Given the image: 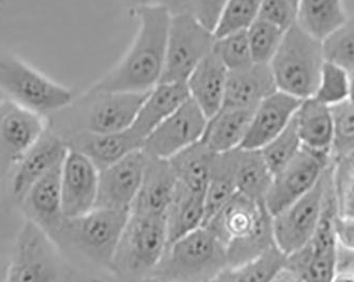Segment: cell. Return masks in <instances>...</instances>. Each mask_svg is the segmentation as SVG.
Segmentation results:
<instances>
[{"label": "cell", "instance_id": "cell-1", "mask_svg": "<svg viewBox=\"0 0 354 282\" xmlns=\"http://www.w3.org/2000/svg\"><path fill=\"white\" fill-rule=\"evenodd\" d=\"M138 30L120 61L91 88L148 93L162 80L171 13L164 5L132 10Z\"/></svg>", "mask_w": 354, "mask_h": 282}, {"label": "cell", "instance_id": "cell-2", "mask_svg": "<svg viewBox=\"0 0 354 282\" xmlns=\"http://www.w3.org/2000/svg\"><path fill=\"white\" fill-rule=\"evenodd\" d=\"M228 266L226 246L208 228L168 244L149 276L151 282H210Z\"/></svg>", "mask_w": 354, "mask_h": 282}, {"label": "cell", "instance_id": "cell-3", "mask_svg": "<svg viewBox=\"0 0 354 282\" xmlns=\"http://www.w3.org/2000/svg\"><path fill=\"white\" fill-rule=\"evenodd\" d=\"M325 61L323 41L295 23L268 65L278 91L304 100L313 96Z\"/></svg>", "mask_w": 354, "mask_h": 282}, {"label": "cell", "instance_id": "cell-4", "mask_svg": "<svg viewBox=\"0 0 354 282\" xmlns=\"http://www.w3.org/2000/svg\"><path fill=\"white\" fill-rule=\"evenodd\" d=\"M130 212L93 208L77 218H65L51 239L91 263L111 271V262Z\"/></svg>", "mask_w": 354, "mask_h": 282}, {"label": "cell", "instance_id": "cell-5", "mask_svg": "<svg viewBox=\"0 0 354 282\" xmlns=\"http://www.w3.org/2000/svg\"><path fill=\"white\" fill-rule=\"evenodd\" d=\"M148 93L91 88L79 100L55 113V117L71 125L66 135L81 131L98 134L122 132L132 126Z\"/></svg>", "mask_w": 354, "mask_h": 282}, {"label": "cell", "instance_id": "cell-6", "mask_svg": "<svg viewBox=\"0 0 354 282\" xmlns=\"http://www.w3.org/2000/svg\"><path fill=\"white\" fill-rule=\"evenodd\" d=\"M168 246L165 216L132 214L111 262V272L125 279H148Z\"/></svg>", "mask_w": 354, "mask_h": 282}, {"label": "cell", "instance_id": "cell-7", "mask_svg": "<svg viewBox=\"0 0 354 282\" xmlns=\"http://www.w3.org/2000/svg\"><path fill=\"white\" fill-rule=\"evenodd\" d=\"M0 89L12 101L39 115L55 114L73 103L68 88L53 82L9 53L0 50Z\"/></svg>", "mask_w": 354, "mask_h": 282}, {"label": "cell", "instance_id": "cell-8", "mask_svg": "<svg viewBox=\"0 0 354 282\" xmlns=\"http://www.w3.org/2000/svg\"><path fill=\"white\" fill-rule=\"evenodd\" d=\"M216 39L214 31L190 15L171 14L160 82H186L201 62L214 50Z\"/></svg>", "mask_w": 354, "mask_h": 282}, {"label": "cell", "instance_id": "cell-9", "mask_svg": "<svg viewBox=\"0 0 354 282\" xmlns=\"http://www.w3.org/2000/svg\"><path fill=\"white\" fill-rule=\"evenodd\" d=\"M331 164L311 191L272 216L275 245L286 257L307 245L319 226L325 210Z\"/></svg>", "mask_w": 354, "mask_h": 282}, {"label": "cell", "instance_id": "cell-10", "mask_svg": "<svg viewBox=\"0 0 354 282\" xmlns=\"http://www.w3.org/2000/svg\"><path fill=\"white\" fill-rule=\"evenodd\" d=\"M332 162L330 152L302 146L296 158L272 176L264 204L272 216L306 196L319 182Z\"/></svg>", "mask_w": 354, "mask_h": 282}, {"label": "cell", "instance_id": "cell-11", "mask_svg": "<svg viewBox=\"0 0 354 282\" xmlns=\"http://www.w3.org/2000/svg\"><path fill=\"white\" fill-rule=\"evenodd\" d=\"M57 247L45 230L27 220L16 239L7 282H57L59 276Z\"/></svg>", "mask_w": 354, "mask_h": 282}, {"label": "cell", "instance_id": "cell-12", "mask_svg": "<svg viewBox=\"0 0 354 282\" xmlns=\"http://www.w3.org/2000/svg\"><path fill=\"white\" fill-rule=\"evenodd\" d=\"M335 214V200L329 182L323 218L313 238L301 250L286 257V265L294 270L302 282H331L335 275L337 243L332 226Z\"/></svg>", "mask_w": 354, "mask_h": 282}, {"label": "cell", "instance_id": "cell-13", "mask_svg": "<svg viewBox=\"0 0 354 282\" xmlns=\"http://www.w3.org/2000/svg\"><path fill=\"white\" fill-rule=\"evenodd\" d=\"M207 121L200 107L189 98L146 137L142 151L151 158L169 160L202 140Z\"/></svg>", "mask_w": 354, "mask_h": 282}, {"label": "cell", "instance_id": "cell-14", "mask_svg": "<svg viewBox=\"0 0 354 282\" xmlns=\"http://www.w3.org/2000/svg\"><path fill=\"white\" fill-rule=\"evenodd\" d=\"M46 130L41 115L14 101L0 103V173L16 167Z\"/></svg>", "mask_w": 354, "mask_h": 282}, {"label": "cell", "instance_id": "cell-15", "mask_svg": "<svg viewBox=\"0 0 354 282\" xmlns=\"http://www.w3.org/2000/svg\"><path fill=\"white\" fill-rule=\"evenodd\" d=\"M146 164L147 154L141 149L99 171L98 196L95 208L130 212L140 189Z\"/></svg>", "mask_w": 354, "mask_h": 282}, {"label": "cell", "instance_id": "cell-16", "mask_svg": "<svg viewBox=\"0 0 354 282\" xmlns=\"http://www.w3.org/2000/svg\"><path fill=\"white\" fill-rule=\"evenodd\" d=\"M99 170L82 153L68 149L62 164V206L65 218H77L95 208Z\"/></svg>", "mask_w": 354, "mask_h": 282}, {"label": "cell", "instance_id": "cell-17", "mask_svg": "<svg viewBox=\"0 0 354 282\" xmlns=\"http://www.w3.org/2000/svg\"><path fill=\"white\" fill-rule=\"evenodd\" d=\"M67 153L68 147L63 137L53 131L46 130L37 144L16 164L11 189L14 200L21 204L30 188L39 178L51 169L63 164Z\"/></svg>", "mask_w": 354, "mask_h": 282}, {"label": "cell", "instance_id": "cell-18", "mask_svg": "<svg viewBox=\"0 0 354 282\" xmlns=\"http://www.w3.org/2000/svg\"><path fill=\"white\" fill-rule=\"evenodd\" d=\"M63 139L68 149L82 153L99 171L104 170L135 151L141 150L145 141L131 128L109 134L81 131L69 133Z\"/></svg>", "mask_w": 354, "mask_h": 282}, {"label": "cell", "instance_id": "cell-19", "mask_svg": "<svg viewBox=\"0 0 354 282\" xmlns=\"http://www.w3.org/2000/svg\"><path fill=\"white\" fill-rule=\"evenodd\" d=\"M301 100L276 91L254 109L248 134L240 148L260 150L290 124Z\"/></svg>", "mask_w": 354, "mask_h": 282}, {"label": "cell", "instance_id": "cell-20", "mask_svg": "<svg viewBox=\"0 0 354 282\" xmlns=\"http://www.w3.org/2000/svg\"><path fill=\"white\" fill-rule=\"evenodd\" d=\"M268 212L264 202H254L236 192L203 226L227 246L250 236Z\"/></svg>", "mask_w": 354, "mask_h": 282}, {"label": "cell", "instance_id": "cell-21", "mask_svg": "<svg viewBox=\"0 0 354 282\" xmlns=\"http://www.w3.org/2000/svg\"><path fill=\"white\" fill-rule=\"evenodd\" d=\"M62 164L39 178L21 203L27 220L37 224L50 238L57 234L65 220L62 206Z\"/></svg>", "mask_w": 354, "mask_h": 282}, {"label": "cell", "instance_id": "cell-22", "mask_svg": "<svg viewBox=\"0 0 354 282\" xmlns=\"http://www.w3.org/2000/svg\"><path fill=\"white\" fill-rule=\"evenodd\" d=\"M177 178L168 160L147 155L140 189L133 203L132 214L165 216L177 186Z\"/></svg>", "mask_w": 354, "mask_h": 282}, {"label": "cell", "instance_id": "cell-23", "mask_svg": "<svg viewBox=\"0 0 354 282\" xmlns=\"http://www.w3.org/2000/svg\"><path fill=\"white\" fill-rule=\"evenodd\" d=\"M278 91L270 65L254 64L241 70L228 71L222 109H256Z\"/></svg>", "mask_w": 354, "mask_h": 282}, {"label": "cell", "instance_id": "cell-24", "mask_svg": "<svg viewBox=\"0 0 354 282\" xmlns=\"http://www.w3.org/2000/svg\"><path fill=\"white\" fill-rule=\"evenodd\" d=\"M227 75V68L212 50L186 81L191 100L208 119L222 109Z\"/></svg>", "mask_w": 354, "mask_h": 282}, {"label": "cell", "instance_id": "cell-25", "mask_svg": "<svg viewBox=\"0 0 354 282\" xmlns=\"http://www.w3.org/2000/svg\"><path fill=\"white\" fill-rule=\"evenodd\" d=\"M189 98L186 82L158 83L149 91L131 129L145 140L159 123L180 109Z\"/></svg>", "mask_w": 354, "mask_h": 282}, {"label": "cell", "instance_id": "cell-26", "mask_svg": "<svg viewBox=\"0 0 354 282\" xmlns=\"http://www.w3.org/2000/svg\"><path fill=\"white\" fill-rule=\"evenodd\" d=\"M205 216L204 194H196L177 182L176 189L165 214L168 244L202 227Z\"/></svg>", "mask_w": 354, "mask_h": 282}, {"label": "cell", "instance_id": "cell-27", "mask_svg": "<svg viewBox=\"0 0 354 282\" xmlns=\"http://www.w3.org/2000/svg\"><path fill=\"white\" fill-rule=\"evenodd\" d=\"M254 109H222L207 121L203 142L216 153L240 148L243 142Z\"/></svg>", "mask_w": 354, "mask_h": 282}, {"label": "cell", "instance_id": "cell-28", "mask_svg": "<svg viewBox=\"0 0 354 282\" xmlns=\"http://www.w3.org/2000/svg\"><path fill=\"white\" fill-rule=\"evenodd\" d=\"M294 120L302 146L312 150L331 153L333 141L331 107L310 97L301 100Z\"/></svg>", "mask_w": 354, "mask_h": 282}, {"label": "cell", "instance_id": "cell-29", "mask_svg": "<svg viewBox=\"0 0 354 282\" xmlns=\"http://www.w3.org/2000/svg\"><path fill=\"white\" fill-rule=\"evenodd\" d=\"M216 154L218 153L200 140L168 160L177 182L188 189L205 196Z\"/></svg>", "mask_w": 354, "mask_h": 282}, {"label": "cell", "instance_id": "cell-30", "mask_svg": "<svg viewBox=\"0 0 354 282\" xmlns=\"http://www.w3.org/2000/svg\"><path fill=\"white\" fill-rule=\"evenodd\" d=\"M347 21L344 0H298L296 23L320 41Z\"/></svg>", "mask_w": 354, "mask_h": 282}, {"label": "cell", "instance_id": "cell-31", "mask_svg": "<svg viewBox=\"0 0 354 282\" xmlns=\"http://www.w3.org/2000/svg\"><path fill=\"white\" fill-rule=\"evenodd\" d=\"M261 150H236V192L254 202H264L272 180Z\"/></svg>", "mask_w": 354, "mask_h": 282}, {"label": "cell", "instance_id": "cell-32", "mask_svg": "<svg viewBox=\"0 0 354 282\" xmlns=\"http://www.w3.org/2000/svg\"><path fill=\"white\" fill-rule=\"evenodd\" d=\"M236 150L216 154L205 192L204 224L236 194Z\"/></svg>", "mask_w": 354, "mask_h": 282}, {"label": "cell", "instance_id": "cell-33", "mask_svg": "<svg viewBox=\"0 0 354 282\" xmlns=\"http://www.w3.org/2000/svg\"><path fill=\"white\" fill-rule=\"evenodd\" d=\"M286 263V256L272 246L259 257L225 267L210 282H270Z\"/></svg>", "mask_w": 354, "mask_h": 282}, {"label": "cell", "instance_id": "cell-34", "mask_svg": "<svg viewBox=\"0 0 354 282\" xmlns=\"http://www.w3.org/2000/svg\"><path fill=\"white\" fill-rule=\"evenodd\" d=\"M331 184L336 214L354 216V152L332 160Z\"/></svg>", "mask_w": 354, "mask_h": 282}, {"label": "cell", "instance_id": "cell-35", "mask_svg": "<svg viewBox=\"0 0 354 282\" xmlns=\"http://www.w3.org/2000/svg\"><path fill=\"white\" fill-rule=\"evenodd\" d=\"M351 75L343 67L326 59L313 98L329 107L349 100Z\"/></svg>", "mask_w": 354, "mask_h": 282}, {"label": "cell", "instance_id": "cell-36", "mask_svg": "<svg viewBox=\"0 0 354 282\" xmlns=\"http://www.w3.org/2000/svg\"><path fill=\"white\" fill-rule=\"evenodd\" d=\"M301 148V139L293 118L278 136L260 150L272 176H275L296 158Z\"/></svg>", "mask_w": 354, "mask_h": 282}, {"label": "cell", "instance_id": "cell-37", "mask_svg": "<svg viewBox=\"0 0 354 282\" xmlns=\"http://www.w3.org/2000/svg\"><path fill=\"white\" fill-rule=\"evenodd\" d=\"M246 32L254 63L270 64L279 48L286 31L258 17L246 29Z\"/></svg>", "mask_w": 354, "mask_h": 282}, {"label": "cell", "instance_id": "cell-38", "mask_svg": "<svg viewBox=\"0 0 354 282\" xmlns=\"http://www.w3.org/2000/svg\"><path fill=\"white\" fill-rule=\"evenodd\" d=\"M262 0H227L214 30L216 37L246 30L259 15Z\"/></svg>", "mask_w": 354, "mask_h": 282}, {"label": "cell", "instance_id": "cell-39", "mask_svg": "<svg viewBox=\"0 0 354 282\" xmlns=\"http://www.w3.org/2000/svg\"><path fill=\"white\" fill-rule=\"evenodd\" d=\"M214 51L228 71L241 70L254 64L246 30L216 37Z\"/></svg>", "mask_w": 354, "mask_h": 282}, {"label": "cell", "instance_id": "cell-40", "mask_svg": "<svg viewBox=\"0 0 354 282\" xmlns=\"http://www.w3.org/2000/svg\"><path fill=\"white\" fill-rule=\"evenodd\" d=\"M324 53L327 61L354 73V19H349L331 35L324 39Z\"/></svg>", "mask_w": 354, "mask_h": 282}, {"label": "cell", "instance_id": "cell-41", "mask_svg": "<svg viewBox=\"0 0 354 282\" xmlns=\"http://www.w3.org/2000/svg\"><path fill=\"white\" fill-rule=\"evenodd\" d=\"M333 117V141L331 155L341 158L354 152V103L349 100L331 107Z\"/></svg>", "mask_w": 354, "mask_h": 282}, {"label": "cell", "instance_id": "cell-42", "mask_svg": "<svg viewBox=\"0 0 354 282\" xmlns=\"http://www.w3.org/2000/svg\"><path fill=\"white\" fill-rule=\"evenodd\" d=\"M227 0H164L171 14H187L214 31Z\"/></svg>", "mask_w": 354, "mask_h": 282}, {"label": "cell", "instance_id": "cell-43", "mask_svg": "<svg viewBox=\"0 0 354 282\" xmlns=\"http://www.w3.org/2000/svg\"><path fill=\"white\" fill-rule=\"evenodd\" d=\"M258 17L286 31L296 23V7L291 0H262Z\"/></svg>", "mask_w": 354, "mask_h": 282}, {"label": "cell", "instance_id": "cell-44", "mask_svg": "<svg viewBox=\"0 0 354 282\" xmlns=\"http://www.w3.org/2000/svg\"><path fill=\"white\" fill-rule=\"evenodd\" d=\"M332 226L337 246L350 253H354V216L335 214Z\"/></svg>", "mask_w": 354, "mask_h": 282}, {"label": "cell", "instance_id": "cell-45", "mask_svg": "<svg viewBox=\"0 0 354 282\" xmlns=\"http://www.w3.org/2000/svg\"><path fill=\"white\" fill-rule=\"evenodd\" d=\"M270 282H302V280L294 270L284 265Z\"/></svg>", "mask_w": 354, "mask_h": 282}, {"label": "cell", "instance_id": "cell-46", "mask_svg": "<svg viewBox=\"0 0 354 282\" xmlns=\"http://www.w3.org/2000/svg\"><path fill=\"white\" fill-rule=\"evenodd\" d=\"M121 3H124L127 7L131 10L137 9V8L149 7V6L162 5L164 0H120Z\"/></svg>", "mask_w": 354, "mask_h": 282}, {"label": "cell", "instance_id": "cell-47", "mask_svg": "<svg viewBox=\"0 0 354 282\" xmlns=\"http://www.w3.org/2000/svg\"><path fill=\"white\" fill-rule=\"evenodd\" d=\"M331 282H354V270L336 271Z\"/></svg>", "mask_w": 354, "mask_h": 282}, {"label": "cell", "instance_id": "cell-48", "mask_svg": "<svg viewBox=\"0 0 354 282\" xmlns=\"http://www.w3.org/2000/svg\"><path fill=\"white\" fill-rule=\"evenodd\" d=\"M292 3H293V5L295 6L296 8H297V3L298 0H291Z\"/></svg>", "mask_w": 354, "mask_h": 282}]
</instances>
